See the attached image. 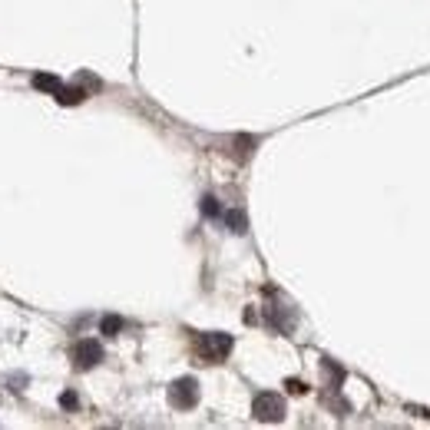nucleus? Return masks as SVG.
Returning a JSON list of instances; mask_svg holds the SVG:
<instances>
[{"mask_svg":"<svg viewBox=\"0 0 430 430\" xmlns=\"http://www.w3.org/2000/svg\"><path fill=\"white\" fill-rule=\"evenodd\" d=\"M195 351H199L202 361H209V364L225 361V358H229V351H232V335H222V331L199 335V338H195Z\"/></svg>","mask_w":430,"mask_h":430,"instance_id":"obj_1","label":"nucleus"},{"mask_svg":"<svg viewBox=\"0 0 430 430\" xmlns=\"http://www.w3.org/2000/svg\"><path fill=\"white\" fill-rule=\"evenodd\" d=\"M252 414H255L258 421L275 424V421H281V417H285V401H281L275 391H262L255 401H252Z\"/></svg>","mask_w":430,"mask_h":430,"instance_id":"obj_2","label":"nucleus"},{"mask_svg":"<svg viewBox=\"0 0 430 430\" xmlns=\"http://www.w3.org/2000/svg\"><path fill=\"white\" fill-rule=\"evenodd\" d=\"M169 404L179 407V411H189L199 404V381L195 377H179V381L169 387Z\"/></svg>","mask_w":430,"mask_h":430,"instance_id":"obj_3","label":"nucleus"},{"mask_svg":"<svg viewBox=\"0 0 430 430\" xmlns=\"http://www.w3.org/2000/svg\"><path fill=\"white\" fill-rule=\"evenodd\" d=\"M103 361V344L93 341V338H83V341L73 344V364H77L80 371H90L96 364Z\"/></svg>","mask_w":430,"mask_h":430,"instance_id":"obj_4","label":"nucleus"},{"mask_svg":"<svg viewBox=\"0 0 430 430\" xmlns=\"http://www.w3.org/2000/svg\"><path fill=\"white\" fill-rule=\"evenodd\" d=\"M53 96H57V103H63V106H77V103L86 100V93L80 90V86H63V83H60V90Z\"/></svg>","mask_w":430,"mask_h":430,"instance_id":"obj_5","label":"nucleus"},{"mask_svg":"<svg viewBox=\"0 0 430 430\" xmlns=\"http://www.w3.org/2000/svg\"><path fill=\"white\" fill-rule=\"evenodd\" d=\"M33 86H37V90H47V93H57V90H60V80L50 77V73H37V77H33Z\"/></svg>","mask_w":430,"mask_h":430,"instance_id":"obj_6","label":"nucleus"},{"mask_svg":"<svg viewBox=\"0 0 430 430\" xmlns=\"http://www.w3.org/2000/svg\"><path fill=\"white\" fill-rule=\"evenodd\" d=\"M100 328H103V335H119V331H123V318L106 315L103 321H100Z\"/></svg>","mask_w":430,"mask_h":430,"instance_id":"obj_7","label":"nucleus"},{"mask_svg":"<svg viewBox=\"0 0 430 430\" xmlns=\"http://www.w3.org/2000/svg\"><path fill=\"white\" fill-rule=\"evenodd\" d=\"M225 222L232 225V232H245V215H242L239 209H235V212H225Z\"/></svg>","mask_w":430,"mask_h":430,"instance_id":"obj_8","label":"nucleus"},{"mask_svg":"<svg viewBox=\"0 0 430 430\" xmlns=\"http://www.w3.org/2000/svg\"><path fill=\"white\" fill-rule=\"evenodd\" d=\"M202 212H205V215H219V202L212 199V195H205V199H202Z\"/></svg>","mask_w":430,"mask_h":430,"instance_id":"obj_9","label":"nucleus"},{"mask_svg":"<svg viewBox=\"0 0 430 430\" xmlns=\"http://www.w3.org/2000/svg\"><path fill=\"white\" fill-rule=\"evenodd\" d=\"M60 404H63V407H67V411H77V394H63V397H60Z\"/></svg>","mask_w":430,"mask_h":430,"instance_id":"obj_10","label":"nucleus"},{"mask_svg":"<svg viewBox=\"0 0 430 430\" xmlns=\"http://www.w3.org/2000/svg\"><path fill=\"white\" fill-rule=\"evenodd\" d=\"M285 387H288V391H291V394H305V391H308L305 384H301V381H295V377H291V381H288Z\"/></svg>","mask_w":430,"mask_h":430,"instance_id":"obj_11","label":"nucleus"}]
</instances>
